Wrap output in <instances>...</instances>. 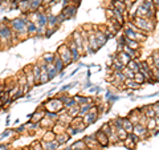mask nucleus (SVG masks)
<instances>
[{
	"instance_id": "nucleus-1",
	"label": "nucleus",
	"mask_w": 159,
	"mask_h": 150,
	"mask_svg": "<svg viewBox=\"0 0 159 150\" xmlns=\"http://www.w3.org/2000/svg\"><path fill=\"white\" fill-rule=\"evenodd\" d=\"M28 21H29L28 13H21L19 17H15V19L7 21L8 26L11 27V29L16 33V36L20 41L28 39V33H27V23Z\"/></svg>"
},
{
	"instance_id": "nucleus-2",
	"label": "nucleus",
	"mask_w": 159,
	"mask_h": 150,
	"mask_svg": "<svg viewBox=\"0 0 159 150\" xmlns=\"http://www.w3.org/2000/svg\"><path fill=\"white\" fill-rule=\"evenodd\" d=\"M8 19H3V21H0V47L2 51L8 49L9 47H12V36H13V31L11 27L8 26Z\"/></svg>"
},
{
	"instance_id": "nucleus-3",
	"label": "nucleus",
	"mask_w": 159,
	"mask_h": 150,
	"mask_svg": "<svg viewBox=\"0 0 159 150\" xmlns=\"http://www.w3.org/2000/svg\"><path fill=\"white\" fill-rule=\"evenodd\" d=\"M131 20V23L135 26L139 31L146 33L147 36H150L151 33H154L155 31V27H157V20L155 19H147V17H138V16H134Z\"/></svg>"
},
{
	"instance_id": "nucleus-4",
	"label": "nucleus",
	"mask_w": 159,
	"mask_h": 150,
	"mask_svg": "<svg viewBox=\"0 0 159 150\" xmlns=\"http://www.w3.org/2000/svg\"><path fill=\"white\" fill-rule=\"evenodd\" d=\"M43 109L45 112H53V113H61L64 110V104L58 97H51L45 102L41 104Z\"/></svg>"
},
{
	"instance_id": "nucleus-5",
	"label": "nucleus",
	"mask_w": 159,
	"mask_h": 150,
	"mask_svg": "<svg viewBox=\"0 0 159 150\" xmlns=\"http://www.w3.org/2000/svg\"><path fill=\"white\" fill-rule=\"evenodd\" d=\"M57 54H58V57L62 60V63L65 64V67H69V65H72V64H73L70 49H69V47L66 45V43H62L61 45L58 47V49H57Z\"/></svg>"
},
{
	"instance_id": "nucleus-6",
	"label": "nucleus",
	"mask_w": 159,
	"mask_h": 150,
	"mask_svg": "<svg viewBox=\"0 0 159 150\" xmlns=\"http://www.w3.org/2000/svg\"><path fill=\"white\" fill-rule=\"evenodd\" d=\"M101 130H102V132L107 136L109 141H110V143H111V145H118V143H121V141L118 139L117 134H116V129L111 128V126H110V124H109V122H105V124L102 125Z\"/></svg>"
},
{
	"instance_id": "nucleus-7",
	"label": "nucleus",
	"mask_w": 159,
	"mask_h": 150,
	"mask_svg": "<svg viewBox=\"0 0 159 150\" xmlns=\"http://www.w3.org/2000/svg\"><path fill=\"white\" fill-rule=\"evenodd\" d=\"M139 73L143 74V77L146 80V84H155L154 82V78H152L151 69L147 65L146 61H139Z\"/></svg>"
},
{
	"instance_id": "nucleus-8",
	"label": "nucleus",
	"mask_w": 159,
	"mask_h": 150,
	"mask_svg": "<svg viewBox=\"0 0 159 150\" xmlns=\"http://www.w3.org/2000/svg\"><path fill=\"white\" fill-rule=\"evenodd\" d=\"M77 11H78V6H77V4L69 3L68 6L62 7V9H61V12H60V13H62L64 17H65L66 20H70V19H73L77 15Z\"/></svg>"
},
{
	"instance_id": "nucleus-9",
	"label": "nucleus",
	"mask_w": 159,
	"mask_h": 150,
	"mask_svg": "<svg viewBox=\"0 0 159 150\" xmlns=\"http://www.w3.org/2000/svg\"><path fill=\"white\" fill-rule=\"evenodd\" d=\"M17 137V133L15 129H7L6 132L0 134V143H11L15 138Z\"/></svg>"
},
{
	"instance_id": "nucleus-10",
	"label": "nucleus",
	"mask_w": 159,
	"mask_h": 150,
	"mask_svg": "<svg viewBox=\"0 0 159 150\" xmlns=\"http://www.w3.org/2000/svg\"><path fill=\"white\" fill-rule=\"evenodd\" d=\"M133 133L141 138V141H142V139H146V138L150 137V132L147 130V128L145 126V125H141V124H135V125H134Z\"/></svg>"
},
{
	"instance_id": "nucleus-11",
	"label": "nucleus",
	"mask_w": 159,
	"mask_h": 150,
	"mask_svg": "<svg viewBox=\"0 0 159 150\" xmlns=\"http://www.w3.org/2000/svg\"><path fill=\"white\" fill-rule=\"evenodd\" d=\"M66 45L69 47V49H70V53H72V61H73V63H78V61H80V59H81V56H82V53L78 51L77 45L73 43V40H72V39H69L68 41H66Z\"/></svg>"
},
{
	"instance_id": "nucleus-12",
	"label": "nucleus",
	"mask_w": 159,
	"mask_h": 150,
	"mask_svg": "<svg viewBox=\"0 0 159 150\" xmlns=\"http://www.w3.org/2000/svg\"><path fill=\"white\" fill-rule=\"evenodd\" d=\"M82 139H84V142H85L86 148L89 150H99V149H102L101 146H99V143L97 142V139H96V137H94V134H89V136H85Z\"/></svg>"
},
{
	"instance_id": "nucleus-13",
	"label": "nucleus",
	"mask_w": 159,
	"mask_h": 150,
	"mask_svg": "<svg viewBox=\"0 0 159 150\" xmlns=\"http://www.w3.org/2000/svg\"><path fill=\"white\" fill-rule=\"evenodd\" d=\"M93 134H94V137H96L97 142L99 143V146H101V148H107L109 145H110V141H109L107 136L101 130V129H98V130L94 132Z\"/></svg>"
},
{
	"instance_id": "nucleus-14",
	"label": "nucleus",
	"mask_w": 159,
	"mask_h": 150,
	"mask_svg": "<svg viewBox=\"0 0 159 150\" xmlns=\"http://www.w3.org/2000/svg\"><path fill=\"white\" fill-rule=\"evenodd\" d=\"M70 39L73 40V43L77 45L78 51L84 54V44H82V36H81V31H80V28H78V29H76V31H74V32L72 33Z\"/></svg>"
},
{
	"instance_id": "nucleus-15",
	"label": "nucleus",
	"mask_w": 159,
	"mask_h": 150,
	"mask_svg": "<svg viewBox=\"0 0 159 150\" xmlns=\"http://www.w3.org/2000/svg\"><path fill=\"white\" fill-rule=\"evenodd\" d=\"M44 116H45V110H44L43 106L40 105V108H37L32 114H29L28 118H29L31 122H40L44 118Z\"/></svg>"
},
{
	"instance_id": "nucleus-16",
	"label": "nucleus",
	"mask_w": 159,
	"mask_h": 150,
	"mask_svg": "<svg viewBox=\"0 0 159 150\" xmlns=\"http://www.w3.org/2000/svg\"><path fill=\"white\" fill-rule=\"evenodd\" d=\"M94 36H96V40H97V43H98L99 47H103V45H105V44L107 43V37L105 36V33L102 32V29L99 28V26L96 27V31H94Z\"/></svg>"
},
{
	"instance_id": "nucleus-17",
	"label": "nucleus",
	"mask_w": 159,
	"mask_h": 150,
	"mask_svg": "<svg viewBox=\"0 0 159 150\" xmlns=\"http://www.w3.org/2000/svg\"><path fill=\"white\" fill-rule=\"evenodd\" d=\"M142 114H143V108H137V109H134V110H131L126 117L130 120L134 125H135V124H138V121H139V118H141Z\"/></svg>"
},
{
	"instance_id": "nucleus-18",
	"label": "nucleus",
	"mask_w": 159,
	"mask_h": 150,
	"mask_svg": "<svg viewBox=\"0 0 159 150\" xmlns=\"http://www.w3.org/2000/svg\"><path fill=\"white\" fill-rule=\"evenodd\" d=\"M123 87H125V89H127V91H137V89L142 88V85H139L134 78H125Z\"/></svg>"
},
{
	"instance_id": "nucleus-19",
	"label": "nucleus",
	"mask_w": 159,
	"mask_h": 150,
	"mask_svg": "<svg viewBox=\"0 0 159 150\" xmlns=\"http://www.w3.org/2000/svg\"><path fill=\"white\" fill-rule=\"evenodd\" d=\"M23 72H24V74H25L27 82H28L29 87H31V88L36 87V82H34V77H33V73H32V67H31V65L25 67V68L23 69Z\"/></svg>"
},
{
	"instance_id": "nucleus-20",
	"label": "nucleus",
	"mask_w": 159,
	"mask_h": 150,
	"mask_svg": "<svg viewBox=\"0 0 159 150\" xmlns=\"http://www.w3.org/2000/svg\"><path fill=\"white\" fill-rule=\"evenodd\" d=\"M98 114L97 113H92V112H89L86 113L85 116L82 117V122L86 125V126H90V125H93L94 122H97V120H98Z\"/></svg>"
},
{
	"instance_id": "nucleus-21",
	"label": "nucleus",
	"mask_w": 159,
	"mask_h": 150,
	"mask_svg": "<svg viewBox=\"0 0 159 150\" xmlns=\"http://www.w3.org/2000/svg\"><path fill=\"white\" fill-rule=\"evenodd\" d=\"M123 43H125V45H127L129 48L134 49V51H141V48H142L141 43H138V41H135V40H131V39L126 37L125 35H123Z\"/></svg>"
},
{
	"instance_id": "nucleus-22",
	"label": "nucleus",
	"mask_w": 159,
	"mask_h": 150,
	"mask_svg": "<svg viewBox=\"0 0 159 150\" xmlns=\"http://www.w3.org/2000/svg\"><path fill=\"white\" fill-rule=\"evenodd\" d=\"M58 27H60V23H58V17H57V15L48 13V26H47V28L58 29Z\"/></svg>"
},
{
	"instance_id": "nucleus-23",
	"label": "nucleus",
	"mask_w": 159,
	"mask_h": 150,
	"mask_svg": "<svg viewBox=\"0 0 159 150\" xmlns=\"http://www.w3.org/2000/svg\"><path fill=\"white\" fill-rule=\"evenodd\" d=\"M89 35V48H90V51L93 52V54L96 53L97 51H99L101 49V47L98 45V43H97V40H96V36H94V33H88Z\"/></svg>"
},
{
	"instance_id": "nucleus-24",
	"label": "nucleus",
	"mask_w": 159,
	"mask_h": 150,
	"mask_svg": "<svg viewBox=\"0 0 159 150\" xmlns=\"http://www.w3.org/2000/svg\"><path fill=\"white\" fill-rule=\"evenodd\" d=\"M73 100L76 101V104L78 105H84V104H88V102H93V97H89V96H84V94H74Z\"/></svg>"
},
{
	"instance_id": "nucleus-25",
	"label": "nucleus",
	"mask_w": 159,
	"mask_h": 150,
	"mask_svg": "<svg viewBox=\"0 0 159 150\" xmlns=\"http://www.w3.org/2000/svg\"><path fill=\"white\" fill-rule=\"evenodd\" d=\"M41 146H43V150H58L60 145L54 139V141H41Z\"/></svg>"
},
{
	"instance_id": "nucleus-26",
	"label": "nucleus",
	"mask_w": 159,
	"mask_h": 150,
	"mask_svg": "<svg viewBox=\"0 0 159 150\" xmlns=\"http://www.w3.org/2000/svg\"><path fill=\"white\" fill-rule=\"evenodd\" d=\"M54 120L49 118V117H45L44 116V118L40 121V126H41V129H44V130H49V129H52V126L54 125Z\"/></svg>"
},
{
	"instance_id": "nucleus-27",
	"label": "nucleus",
	"mask_w": 159,
	"mask_h": 150,
	"mask_svg": "<svg viewBox=\"0 0 159 150\" xmlns=\"http://www.w3.org/2000/svg\"><path fill=\"white\" fill-rule=\"evenodd\" d=\"M121 145H123L126 149H130V150H135V148H137V142L131 138L130 134H127V137L121 142Z\"/></svg>"
},
{
	"instance_id": "nucleus-28",
	"label": "nucleus",
	"mask_w": 159,
	"mask_h": 150,
	"mask_svg": "<svg viewBox=\"0 0 159 150\" xmlns=\"http://www.w3.org/2000/svg\"><path fill=\"white\" fill-rule=\"evenodd\" d=\"M36 32H37V24L34 21H29L27 23V33H28V37H34L36 36Z\"/></svg>"
},
{
	"instance_id": "nucleus-29",
	"label": "nucleus",
	"mask_w": 159,
	"mask_h": 150,
	"mask_svg": "<svg viewBox=\"0 0 159 150\" xmlns=\"http://www.w3.org/2000/svg\"><path fill=\"white\" fill-rule=\"evenodd\" d=\"M32 73H33V77H34V82H36V85H39L40 82V76H41V68H40L39 63L36 64H32Z\"/></svg>"
},
{
	"instance_id": "nucleus-30",
	"label": "nucleus",
	"mask_w": 159,
	"mask_h": 150,
	"mask_svg": "<svg viewBox=\"0 0 159 150\" xmlns=\"http://www.w3.org/2000/svg\"><path fill=\"white\" fill-rule=\"evenodd\" d=\"M52 65L56 68V71L58 72V73H61V72H64V69H65L66 67H65V64L62 63V60L58 57V54L56 53V57H54V61H53V64Z\"/></svg>"
},
{
	"instance_id": "nucleus-31",
	"label": "nucleus",
	"mask_w": 159,
	"mask_h": 150,
	"mask_svg": "<svg viewBox=\"0 0 159 150\" xmlns=\"http://www.w3.org/2000/svg\"><path fill=\"white\" fill-rule=\"evenodd\" d=\"M93 105H94V102H88V104L80 105V109H78V117H84L86 113L90 112V109H92Z\"/></svg>"
},
{
	"instance_id": "nucleus-32",
	"label": "nucleus",
	"mask_w": 159,
	"mask_h": 150,
	"mask_svg": "<svg viewBox=\"0 0 159 150\" xmlns=\"http://www.w3.org/2000/svg\"><path fill=\"white\" fill-rule=\"evenodd\" d=\"M29 2V12H37L43 7V0H28Z\"/></svg>"
},
{
	"instance_id": "nucleus-33",
	"label": "nucleus",
	"mask_w": 159,
	"mask_h": 150,
	"mask_svg": "<svg viewBox=\"0 0 159 150\" xmlns=\"http://www.w3.org/2000/svg\"><path fill=\"white\" fill-rule=\"evenodd\" d=\"M70 138H72V137L69 136V134H68L66 132H64V133H60V134H57V136H56V142L60 145V146H61V145L66 143Z\"/></svg>"
},
{
	"instance_id": "nucleus-34",
	"label": "nucleus",
	"mask_w": 159,
	"mask_h": 150,
	"mask_svg": "<svg viewBox=\"0 0 159 150\" xmlns=\"http://www.w3.org/2000/svg\"><path fill=\"white\" fill-rule=\"evenodd\" d=\"M146 128H147V130L150 132V136H151V133L158 128V120L155 117H154V118H148L147 122H146Z\"/></svg>"
},
{
	"instance_id": "nucleus-35",
	"label": "nucleus",
	"mask_w": 159,
	"mask_h": 150,
	"mask_svg": "<svg viewBox=\"0 0 159 150\" xmlns=\"http://www.w3.org/2000/svg\"><path fill=\"white\" fill-rule=\"evenodd\" d=\"M66 130V125H64V124H61V122H58V121H56L54 122V125L52 126V132L56 134H60V133H64Z\"/></svg>"
},
{
	"instance_id": "nucleus-36",
	"label": "nucleus",
	"mask_w": 159,
	"mask_h": 150,
	"mask_svg": "<svg viewBox=\"0 0 159 150\" xmlns=\"http://www.w3.org/2000/svg\"><path fill=\"white\" fill-rule=\"evenodd\" d=\"M122 128L125 129V130L130 134V133H133V129H134V124L129 120L127 117H123L122 118Z\"/></svg>"
},
{
	"instance_id": "nucleus-37",
	"label": "nucleus",
	"mask_w": 159,
	"mask_h": 150,
	"mask_svg": "<svg viewBox=\"0 0 159 150\" xmlns=\"http://www.w3.org/2000/svg\"><path fill=\"white\" fill-rule=\"evenodd\" d=\"M122 51L125 52L131 60H133V59H138V56H139V51H134V49L129 48L127 45H123V47H122Z\"/></svg>"
},
{
	"instance_id": "nucleus-38",
	"label": "nucleus",
	"mask_w": 159,
	"mask_h": 150,
	"mask_svg": "<svg viewBox=\"0 0 159 150\" xmlns=\"http://www.w3.org/2000/svg\"><path fill=\"white\" fill-rule=\"evenodd\" d=\"M40 139H41V141H54V139H56V134L52 132V129H49V130H45L43 133V136Z\"/></svg>"
},
{
	"instance_id": "nucleus-39",
	"label": "nucleus",
	"mask_w": 159,
	"mask_h": 150,
	"mask_svg": "<svg viewBox=\"0 0 159 150\" xmlns=\"http://www.w3.org/2000/svg\"><path fill=\"white\" fill-rule=\"evenodd\" d=\"M70 148L73 150H86V145L85 142H84V139H77V141H74L72 145H70Z\"/></svg>"
},
{
	"instance_id": "nucleus-40",
	"label": "nucleus",
	"mask_w": 159,
	"mask_h": 150,
	"mask_svg": "<svg viewBox=\"0 0 159 150\" xmlns=\"http://www.w3.org/2000/svg\"><path fill=\"white\" fill-rule=\"evenodd\" d=\"M126 67H127L129 69H131L134 73L139 72V61H138V59H133V60H130V61L127 63V65H126Z\"/></svg>"
},
{
	"instance_id": "nucleus-41",
	"label": "nucleus",
	"mask_w": 159,
	"mask_h": 150,
	"mask_svg": "<svg viewBox=\"0 0 159 150\" xmlns=\"http://www.w3.org/2000/svg\"><path fill=\"white\" fill-rule=\"evenodd\" d=\"M116 53H117V57H118V60H119V61H121V63H122L125 67L127 65V63L131 60V59L129 57L127 54H126L125 52H123V51H119V52H116Z\"/></svg>"
},
{
	"instance_id": "nucleus-42",
	"label": "nucleus",
	"mask_w": 159,
	"mask_h": 150,
	"mask_svg": "<svg viewBox=\"0 0 159 150\" xmlns=\"http://www.w3.org/2000/svg\"><path fill=\"white\" fill-rule=\"evenodd\" d=\"M54 57H56V53H53V52H47V53H44L43 56H41V60H43V61H45L47 64H53Z\"/></svg>"
},
{
	"instance_id": "nucleus-43",
	"label": "nucleus",
	"mask_w": 159,
	"mask_h": 150,
	"mask_svg": "<svg viewBox=\"0 0 159 150\" xmlns=\"http://www.w3.org/2000/svg\"><path fill=\"white\" fill-rule=\"evenodd\" d=\"M122 118H123V117L117 116V117H114L113 120H110V121H109V124H110V126L114 128V129L122 128Z\"/></svg>"
},
{
	"instance_id": "nucleus-44",
	"label": "nucleus",
	"mask_w": 159,
	"mask_h": 150,
	"mask_svg": "<svg viewBox=\"0 0 159 150\" xmlns=\"http://www.w3.org/2000/svg\"><path fill=\"white\" fill-rule=\"evenodd\" d=\"M143 113L146 114L147 118H154L155 117V112H154V109H152V104L151 105H146V106L143 108Z\"/></svg>"
},
{
	"instance_id": "nucleus-45",
	"label": "nucleus",
	"mask_w": 159,
	"mask_h": 150,
	"mask_svg": "<svg viewBox=\"0 0 159 150\" xmlns=\"http://www.w3.org/2000/svg\"><path fill=\"white\" fill-rule=\"evenodd\" d=\"M150 56H151V59H152L154 67H155L158 71H159V49H155V51H152Z\"/></svg>"
},
{
	"instance_id": "nucleus-46",
	"label": "nucleus",
	"mask_w": 159,
	"mask_h": 150,
	"mask_svg": "<svg viewBox=\"0 0 159 150\" xmlns=\"http://www.w3.org/2000/svg\"><path fill=\"white\" fill-rule=\"evenodd\" d=\"M47 73H48V77H49V80H53L54 77H57V74H58V72L56 71V68H54V67L52 65V64H49V65H48Z\"/></svg>"
},
{
	"instance_id": "nucleus-47",
	"label": "nucleus",
	"mask_w": 159,
	"mask_h": 150,
	"mask_svg": "<svg viewBox=\"0 0 159 150\" xmlns=\"http://www.w3.org/2000/svg\"><path fill=\"white\" fill-rule=\"evenodd\" d=\"M116 134H117V137H118V139H119V141H123V139H125L126 137H127V132L125 130V129H123V128H118V129H116Z\"/></svg>"
},
{
	"instance_id": "nucleus-48",
	"label": "nucleus",
	"mask_w": 159,
	"mask_h": 150,
	"mask_svg": "<svg viewBox=\"0 0 159 150\" xmlns=\"http://www.w3.org/2000/svg\"><path fill=\"white\" fill-rule=\"evenodd\" d=\"M27 150H43L41 141H40V139H36V141H33V142L28 146V149H27Z\"/></svg>"
},
{
	"instance_id": "nucleus-49",
	"label": "nucleus",
	"mask_w": 159,
	"mask_h": 150,
	"mask_svg": "<svg viewBox=\"0 0 159 150\" xmlns=\"http://www.w3.org/2000/svg\"><path fill=\"white\" fill-rule=\"evenodd\" d=\"M99 28H101V29H102V32H103V33H105V36L107 37V40H110L111 37H114V35H116V33H114V32H113V31H111V29H110V28H109L107 26H106V27H103V26L101 27V26H99Z\"/></svg>"
},
{
	"instance_id": "nucleus-50",
	"label": "nucleus",
	"mask_w": 159,
	"mask_h": 150,
	"mask_svg": "<svg viewBox=\"0 0 159 150\" xmlns=\"http://www.w3.org/2000/svg\"><path fill=\"white\" fill-rule=\"evenodd\" d=\"M51 80H49V77H48V73H47V71H41V76H40V82H39V85H45V84H48Z\"/></svg>"
},
{
	"instance_id": "nucleus-51",
	"label": "nucleus",
	"mask_w": 159,
	"mask_h": 150,
	"mask_svg": "<svg viewBox=\"0 0 159 150\" xmlns=\"http://www.w3.org/2000/svg\"><path fill=\"white\" fill-rule=\"evenodd\" d=\"M134 80H135L139 85H145L146 84V80H145V77H143V74L139 73V72H137L135 74H134Z\"/></svg>"
},
{
	"instance_id": "nucleus-52",
	"label": "nucleus",
	"mask_w": 159,
	"mask_h": 150,
	"mask_svg": "<svg viewBox=\"0 0 159 150\" xmlns=\"http://www.w3.org/2000/svg\"><path fill=\"white\" fill-rule=\"evenodd\" d=\"M122 73L125 74V77H126V78H134V74H135V73H134V72L131 71V69H129L127 67H125V68H123Z\"/></svg>"
},
{
	"instance_id": "nucleus-53",
	"label": "nucleus",
	"mask_w": 159,
	"mask_h": 150,
	"mask_svg": "<svg viewBox=\"0 0 159 150\" xmlns=\"http://www.w3.org/2000/svg\"><path fill=\"white\" fill-rule=\"evenodd\" d=\"M152 109H154V112H155V118L159 120V100L152 104Z\"/></svg>"
},
{
	"instance_id": "nucleus-54",
	"label": "nucleus",
	"mask_w": 159,
	"mask_h": 150,
	"mask_svg": "<svg viewBox=\"0 0 159 150\" xmlns=\"http://www.w3.org/2000/svg\"><path fill=\"white\" fill-rule=\"evenodd\" d=\"M57 29H52V28H47V31H45V35H44V37H47V39H49L52 36V35L56 32Z\"/></svg>"
},
{
	"instance_id": "nucleus-55",
	"label": "nucleus",
	"mask_w": 159,
	"mask_h": 150,
	"mask_svg": "<svg viewBox=\"0 0 159 150\" xmlns=\"http://www.w3.org/2000/svg\"><path fill=\"white\" fill-rule=\"evenodd\" d=\"M54 3L61 4V7H65V6H68L69 3H72V0H54Z\"/></svg>"
},
{
	"instance_id": "nucleus-56",
	"label": "nucleus",
	"mask_w": 159,
	"mask_h": 150,
	"mask_svg": "<svg viewBox=\"0 0 159 150\" xmlns=\"http://www.w3.org/2000/svg\"><path fill=\"white\" fill-rule=\"evenodd\" d=\"M0 150H11L8 143H0Z\"/></svg>"
},
{
	"instance_id": "nucleus-57",
	"label": "nucleus",
	"mask_w": 159,
	"mask_h": 150,
	"mask_svg": "<svg viewBox=\"0 0 159 150\" xmlns=\"http://www.w3.org/2000/svg\"><path fill=\"white\" fill-rule=\"evenodd\" d=\"M152 3H154V6H155V8L159 11V0H152Z\"/></svg>"
},
{
	"instance_id": "nucleus-58",
	"label": "nucleus",
	"mask_w": 159,
	"mask_h": 150,
	"mask_svg": "<svg viewBox=\"0 0 159 150\" xmlns=\"http://www.w3.org/2000/svg\"><path fill=\"white\" fill-rule=\"evenodd\" d=\"M127 2H130L131 4H135V3H138V2H139V0H127Z\"/></svg>"
},
{
	"instance_id": "nucleus-59",
	"label": "nucleus",
	"mask_w": 159,
	"mask_h": 150,
	"mask_svg": "<svg viewBox=\"0 0 159 150\" xmlns=\"http://www.w3.org/2000/svg\"><path fill=\"white\" fill-rule=\"evenodd\" d=\"M3 106V102H2V100H0V108H2Z\"/></svg>"
},
{
	"instance_id": "nucleus-60",
	"label": "nucleus",
	"mask_w": 159,
	"mask_h": 150,
	"mask_svg": "<svg viewBox=\"0 0 159 150\" xmlns=\"http://www.w3.org/2000/svg\"><path fill=\"white\" fill-rule=\"evenodd\" d=\"M158 128H159V120H158Z\"/></svg>"
},
{
	"instance_id": "nucleus-61",
	"label": "nucleus",
	"mask_w": 159,
	"mask_h": 150,
	"mask_svg": "<svg viewBox=\"0 0 159 150\" xmlns=\"http://www.w3.org/2000/svg\"><path fill=\"white\" fill-rule=\"evenodd\" d=\"M0 51H2V47H0Z\"/></svg>"
}]
</instances>
